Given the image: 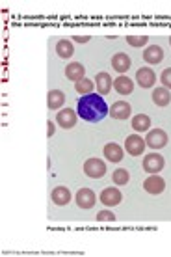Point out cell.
Returning a JSON list of instances; mask_svg holds the SVG:
<instances>
[{
	"label": "cell",
	"mask_w": 171,
	"mask_h": 257,
	"mask_svg": "<svg viewBox=\"0 0 171 257\" xmlns=\"http://www.w3.org/2000/svg\"><path fill=\"white\" fill-rule=\"evenodd\" d=\"M76 114L82 117V119H86V121L97 123V121H102L108 116V106L101 95L89 93V95H84L78 101V112Z\"/></svg>",
	"instance_id": "1"
},
{
	"label": "cell",
	"mask_w": 171,
	"mask_h": 257,
	"mask_svg": "<svg viewBox=\"0 0 171 257\" xmlns=\"http://www.w3.org/2000/svg\"><path fill=\"white\" fill-rule=\"evenodd\" d=\"M84 174L91 177V179H101L102 175L106 174V164L101 161V159H88L84 162Z\"/></svg>",
	"instance_id": "2"
},
{
	"label": "cell",
	"mask_w": 171,
	"mask_h": 257,
	"mask_svg": "<svg viewBox=\"0 0 171 257\" xmlns=\"http://www.w3.org/2000/svg\"><path fill=\"white\" fill-rule=\"evenodd\" d=\"M145 144L151 149L165 148L167 146V135H165V131H162V128H152V131H149L145 136Z\"/></svg>",
	"instance_id": "3"
},
{
	"label": "cell",
	"mask_w": 171,
	"mask_h": 257,
	"mask_svg": "<svg viewBox=\"0 0 171 257\" xmlns=\"http://www.w3.org/2000/svg\"><path fill=\"white\" fill-rule=\"evenodd\" d=\"M145 140L141 138L139 135H130L127 136V140H125V149H127L128 155H132V157H139V155L145 151Z\"/></svg>",
	"instance_id": "4"
},
{
	"label": "cell",
	"mask_w": 171,
	"mask_h": 257,
	"mask_svg": "<svg viewBox=\"0 0 171 257\" xmlns=\"http://www.w3.org/2000/svg\"><path fill=\"white\" fill-rule=\"evenodd\" d=\"M164 157L158 153H149L143 159V170H145L147 174H158V172H162V168H164Z\"/></svg>",
	"instance_id": "5"
},
{
	"label": "cell",
	"mask_w": 171,
	"mask_h": 257,
	"mask_svg": "<svg viewBox=\"0 0 171 257\" xmlns=\"http://www.w3.org/2000/svg\"><path fill=\"white\" fill-rule=\"evenodd\" d=\"M99 199H101L102 205L115 207V205H119L121 201H123V194L119 192V188L108 187V188H102V192H101V196H99Z\"/></svg>",
	"instance_id": "6"
},
{
	"label": "cell",
	"mask_w": 171,
	"mask_h": 257,
	"mask_svg": "<svg viewBox=\"0 0 171 257\" xmlns=\"http://www.w3.org/2000/svg\"><path fill=\"white\" fill-rule=\"evenodd\" d=\"M75 199H76V205L80 207V209H91V207L95 205L97 196L91 188H80V190L76 192Z\"/></svg>",
	"instance_id": "7"
},
{
	"label": "cell",
	"mask_w": 171,
	"mask_h": 257,
	"mask_svg": "<svg viewBox=\"0 0 171 257\" xmlns=\"http://www.w3.org/2000/svg\"><path fill=\"white\" fill-rule=\"evenodd\" d=\"M143 188H145L147 192L152 194V196H158V194L164 192L165 188V181L160 177V175H151V177H147L145 181H143Z\"/></svg>",
	"instance_id": "8"
},
{
	"label": "cell",
	"mask_w": 171,
	"mask_h": 257,
	"mask_svg": "<svg viewBox=\"0 0 171 257\" xmlns=\"http://www.w3.org/2000/svg\"><path fill=\"white\" fill-rule=\"evenodd\" d=\"M56 121L58 125L62 128H73L76 125V112L75 110H71V108H64V110H60L56 114Z\"/></svg>",
	"instance_id": "9"
},
{
	"label": "cell",
	"mask_w": 171,
	"mask_h": 257,
	"mask_svg": "<svg viewBox=\"0 0 171 257\" xmlns=\"http://www.w3.org/2000/svg\"><path fill=\"white\" fill-rule=\"evenodd\" d=\"M136 80L141 88H151L152 84L156 82V75H154V71L149 69V67H139L136 71Z\"/></svg>",
	"instance_id": "10"
},
{
	"label": "cell",
	"mask_w": 171,
	"mask_h": 257,
	"mask_svg": "<svg viewBox=\"0 0 171 257\" xmlns=\"http://www.w3.org/2000/svg\"><path fill=\"white\" fill-rule=\"evenodd\" d=\"M143 60H145L147 64H151V65L160 64V62L164 60V49H162L160 45L147 47L145 52H143Z\"/></svg>",
	"instance_id": "11"
},
{
	"label": "cell",
	"mask_w": 171,
	"mask_h": 257,
	"mask_svg": "<svg viewBox=\"0 0 171 257\" xmlns=\"http://www.w3.org/2000/svg\"><path fill=\"white\" fill-rule=\"evenodd\" d=\"M130 112H132V108H130V104L127 101H117V103L112 104L110 116L114 119H127V117H130Z\"/></svg>",
	"instance_id": "12"
},
{
	"label": "cell",
	"mask_w": 171,
	"mask_h": 257,
	"mask_svg": "<svg viewBox=\"0 0 171 257\" xmlns=\"http://www.w3.org/2000/svg\"><path fill=\"white\" fill-rule=\"evenodd\" d=\"M95 86H97V91L101 93V95H108L110 91H112V86H114V82H112V77L108 75V73H97L95 77Z\"/></svg>",
	"instance_id": "13"
},
{
	"label": "cell",
	"mask_w": 171,
	"mask_h": 257,
	"mask_svg": "<svg viewBox=\"0 0 171 257\" xmlns=\"http://www.w3.org/2000/svg\"><path fill=\"white\" fill-rule=\"evenodd\" d=\"M51 199H52V203H54V205H58V207L67 205V203L71 201V192H69V188H65V187H56L54 190H52Z\"/></svg>",
	"instance_id": "14"
},
{
	"label": "cell",
	"mask_w": 171,
	"mask_h": 257,
	"mask_svg": "<svg viewBox=\"0 0 171 257\" xmlns=\"http://www.w3.org/2000/svg\"><path fill=\"white\" fill-rule=\"evenodd\" d=\"M84 75H86V69H84V65L80 64V62H71V64L65 67V77L69 78V80L78 82V80L86 78Z\"/></svg>",
	"instance_id": "15"
},
{
	"label": "cell",
	"mask_w": 171,
	"mask_h": 257,
	"mask_svg": "<svg viewBox=\"0 0 171 257\" xmlns=\"http://www.w3.org/2000/svg\"><path fill=\"white\" fill-rule=\"evenodd\" d=\"M114 90L117 91L119 95H128V93H132V90H134V82L128 77H125V75H119V77L114 80Z\"/></svg>",
	"instance_id": "16"
},
{
	"label": "cell",
	"mask_w": 171,
	"mask_h": 257,
	"mask_svg": "<svg viewBox=\"0 0 171 257\" xmlns=\"http://www.w3.org/2000/svg\"><path fill=\"white\" fill-rule=\"evenodd\" d=\"M102 153H104V159H108L110 162H121L123 161V149H121L117 144H114V142L106 144Z\"/></svg>",
	"instance_id": "17"
},
{
	"label": "cell",
	"mask_w": 171,
	"mask_h": 257,
	"mask_svg": "<svg viewBox=\"0 0 171 257\" xmlns=\"http://www.w3.org/2000/svg\"><path fill=\"white\" fill-rule=\"evenodd\" d=\"M112 67H114L117 73H125V71H128V67H130V58H128V54H125V52H117L114 58H112Z\"/></svg>",
	"instance_id": "18"
},
{
	"label": "cell",
	"mask_w": 171,
	"mask_h": 257,
	"mask_svg": "<svg viewBox=\"0 0 171 257\" xmlns=\"http://www.w3.org/2000/svg\"><path fill=\"white\" fill-rule=\"evenodd\" d=\"M47 104H49V108L51 110H58V108H62L65 103V93L64 91H60V90H51L49 91V95H47Z\"/></svg>",
	"instance_id": "19"
},
{
	"label": "cell",
	"mask_w": 171,
	"mask_h": 257,
	"mask_svg": "<svg viewBox=\"0 0 171 257\" xmlns=\"http://www.w3.org/2000/svg\"><path fill=\"white\" fill-rule=\"evenodd\" d=\"M56 54L60 58H71L75 54V47L69 39H58L56 43Z\"/></svg>",
	"instance_id": "20"
},
{
	"label": "cell",
	"mask_w": 171,
	"mask_h": 257,
	"mask_svg": "<svg viewBox=\"0 0 171 257\" xmlns=\"http://www.w3.org/2000/svg\"><path fill=\"white\" fill-rule=\"evenodd\" d=\"M132 128L136 133H147L151 128V117L147 114H138L132 117Z\"/></svg>",
	"instance_id": "21"
},
{
	"label": "cell",
	"mask_w": 171,
	"mask_h": 257,
	"mask_svg": "<svg viewBox=\"0 0 171 257\" xmlns=\"http://www.w3.org/2000/svg\"><path fill=\"white\" fill-rule=\"evenodd\" d=\"M169 101H171L169 90H165V88H156V90L152 91V103L156 104V106H167Z\"/></svg>",
	"instance_id": "22"
},
{
	"label": "cell",
	"mask_w": 171,
	"mask_h": 257,
	"mask_svg": "<svg viewBox=\"0 0 171 257\" xmlns=\"http://www.w3.org/2000/svg\"><path fill=\"white\" fill-rule=\"evenodd\" d=\"M93 88H95V82H91L89 78H82V80H78V82L75 84V90L82 97L93 93Z\"/></svg>",
	"instance_id": "23"
},
{
	"label": "cell",
	"mask_w": 171,
	"mask_h": 257,
	"mask_svg": "<svg viewBox=\"0 0 171 257\" xmlns=\"http://www.w3.org/2000/svg\"><path fill=\"white\" fill-rule=\"evenodd\" d=\"M112 179H114L115 185H119V187H123V185H127L128 181H130V174H128L125 168H119V170H115L114 175H112Z\"/></svg>",
	"instance_id": "24"
},
{
	"label": "cell",
	"mask_w": 171,
	"mask_h": 257,
	"mask_svg": "<svg viewBox=\"0 0 171 257\" xmlns=\"http://www.w3.org/2000/svg\"><path fill=\"white\" fill-rule=\"evenodd\" d=\"M147 41H149L147 36H128L127 38V43L130 47H143L147 45Z\"/></svg>",
	"instance_id": "25"
},
{
	"label": "cell",
	"mask_w": 171,
	"mask_h": 257,
	"mask_svg": "<svg viewBox=\"0 0 171 257\" xmlns=\"http://www.w3.org/2000/svg\"><path fill=\"white\" fill-rule=\"evenodd\" d=\"M99 222H114L115 220V214L112 211H99L95 216Z\"/></svg>",
	"instance_id": "26"
},
{
	"label": "cell",
	"mask_w": 171,
	"mask_h": 257,
	"mask_svg": "<svg viewBox=\"0 0 171 257\" xmlns=\"http://www.w3.org/2000/svg\"><path fill=\"white\" fill-rule=\"evenodd\" d=\"M160 82L164 84L165 90H171V67L164 69V73H162V77H160Z\"/></svg>",
	"instance_id": "27"
},
{
	"label": "cell",
	"mask_w": 171,
	"mask_h": 257,
	"mask_svg": "<svg viewBox=\"0 0 171 257\" xmlns=\"http://www.w3.org/2000/svg\"><path fill=\"white\" fill-rule=\"evenodd\" d=\"M47 127H49V133H47V136H49V138H52V135L56 133V127H54V123L49 119V121H47Z\"/></svg>",
	"instance_id": "28"
},
{
	"label": "cell",
	"mask_w": 171,
	"mask_h": 257,
	"mask_svg": "<svg viewBox=\"0 0 171 257\" xmlns=\"http://www.w3.org/2000/svg\"><path fill=\"white\" fill-rule=\"evenodd\" d=\"M73 39H75V41H78V43H88L91 38H89V36H75Z\"/></svg>",
	"instance_id": "29"
},
{
	"label": "cell",
	"mask_w": 171,
	"mask_h": 257,
	"mask_svg": "<svg viewBox=\"0 0 171 257\" xmlns=\"http://www.w3.org/2000/svg\"><path fill=\"white\" fill-rule=\"evenodd\" d=\"M169 45H171V38H169Z\"/></svg>",
	"instance_id": "30"
}]
</instances>
